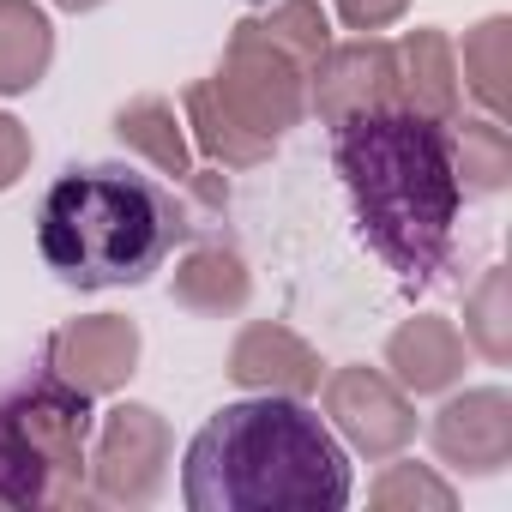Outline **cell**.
Returning a JSON list of instances; mask_svg holds the SVG:
<instances>
[{"label":"cell","mask_w":512,"mask_h":512,"mask_svg":"<svg viewBox=\"0 0 512 512\" xmlns=\"http://www.w3.org/2000/svg\"><path fill=\"white\" fill-rule=\"evenodd\" d=\"M181 127H187L193 145H199L211 163H223V169H260V163L278 151V139L253 133V127L217 97L211 79H193V85L181 91Z\"/></svg>","instance_id":"obj_14"},{"label":"cell","mask_w":512,"mask_h":512,"mask_svg":"<svg viewBox=\"0 0 512 512\" xmlns=\"http://www.w3.org/2000/svg\"><path fill=\"white\" fill-rule=\"evenodd\" d=\"M338 175L356 205V229L404 284H428L446 266L452 223H458V175L452 139L440 121L410 109H380L332 127Z\"/></svg>","instance_id":"obj_2"},{"label":"cell","mask_w":512,"mask_h":512,"mask_svg":"<svg viewBox=\"0 0 512 512\" xmlns=\"http://www.w3.org/2000/svg\"><path fill=\"white\" fill-rule=\"evenodd\" d=\"M332 7H338V19H344L350 31L374 37V31H386V25H398V19L410 13V0H332Z\"/></svg>","instance_id":"obj_24"},{"label":"cell","mask_w":512,"mask_h":512,"mask_svg":"<svg viewBox=\"0 0 512 512\" xmlns=\"http://www.w3.org/2000/svg\"><path fill=\"white\" fill-rule=\"evenodd\" d=\"M446 139H452V175H458L464 199H494L512 181V139H506V127L494 115H482V121L458 115L446 127Z\"/></svg>","instance_id":"obj_18"},{"label":"cell","mask_w":512,"mask_h":512,"mask_svg":"<svg viewBox=\"0 0 512 512\" xmlns=\"http://www.w3.org/2000/svg\"><path fill=\"white\" fill-rule=\"evenodd\" d=\"M392 61H398V109L410 115H428L440 127H452L464 115V79H458V49L446 31L422 25L410 31L404 43H392Z\"/></svg>","instance_id":"obj_12"},{"label":"cell","mask_w":512,"mask_h":512,"mask_svg":"<svg viewBox=\"0 0 512 512\" xmlns=\"http://www.w3.org/2000/svg\"><path fill=\"white\" fill-rule=\"evenodd\" d=\"M464 350H476L494 368L512 362V278H506V266H488L476 278V290L464 296Z\"/></svg>","instance_id":"obj_19"},{"label":"cell","mask_w":512,"mask_h":512,"mask_svg":"<svg viewBox=\"0 0 512 512\" xmlns=\"http://www.w3.org/2000/svg\"><path fill=\"white\" fill-rule=\"evenodd\" d=\"M308 109L326 127H344L356 115L398 109V61H392V43H380V37L326 43V55L308 67Z\"/></svg>","instance_id":"obj_8"},{"label":"cell","mask_w":512,"mask_h":512,"mask_svg":"<svg viewBox=\"0 0 512 512\" xmlns=\"http://www.w3.org/2000/svg\"><path fill=\"white\" fill-rule=\"evenodd\" d=\"M368 500L380 512H452L458 506V488L446 476H434L428 464H386L368 488Z\"/></svg>","instance_id":"obj_22"},{"label":"cell","mask_w":512,"mask_h":512,"mask_svg":"<svg viewBox=\"0 0 512 512\" xmlns=\"http://www.w3.org/2000/svg\"><path fill=\"white\" fill-rule=\"evenodd\" d=\"M55 25L37 0H0V97H31L49 79Z\"/></svg>","instance_id":"obj_16"},{"label":"cell","mask_w":512,"mask_h":512,"mask_svg":"<svg viewBox=\"0 0 512 512\" xmlns=\"http://www.w3.org/2000/svg\"><path fill=\"white\" fill-rule=\"evenodd\" d=\"M139 350H145V338L127 314H85L49 338V380L73 386L85 398H109L139 374Z\"/></svg>","instance_id":"obj_9"},{"label":"cell","mask_w":512,"mask_h":512,"mask_svg":"<svg viewBox=\"0 0 512 512\" xmlns=\"http://www.w3.org/2000/svg\"><path fill=\"white\" fill-rule=\"evenodd\" d=\"M91 500L103 506H151L169 482L175 434L151 404H115L91 428Z\"/></svg>","instance_id":"obj_5"},{"label":"cell","mask_w":512,"mask_h":512,"mask_svg":"<svg viewBox=\"0 0 512 512\" xmlns=\"http://www.w3.org/2000/svg\"><path fill=\"white\" fill-rule=\"evenodd\" d=\"M169 296H175V308H187L199 320H223V314H241L253 302V272L229 247H187L175 260Z\"/></svg>","instance_id":"obj_15"},{"label":"cell","mask_w":512,"mask_h":512,"mask_svg":"<svg viewBox=\"0 0 512 512\" xmlns=\"http://www.w3.org/2000/svg\"><path fill=\"white\" fill-rule=\"evenodd\" d=\"M91 428V398L61 380H43L0 404V434L37 476L43 506H91Z\"/></svg>","instance_id":"obj_4"},{"label":"cell","mask_w":512,"mask_h":512,"mask_svg":"<svg viewBox=\"0 0 512 512\" xmlns=\"http://www.w3.org/2000/svg\"><path fill=\"white\" fill-rule=\"evenodd\" d=\"M115 139L127 151H139L157 175L169 181H193V145H187V127L175 115L169 97H133L115 109Z\"/></svg>","instance_id":"obj_17"},{"label":"cell","mask_w":512,"mask_h":512,"mask_svg":"<svg viewBox=\"0 0 512 512\" xmlns=\"http://www.w3.org/2000/svg\"><path fill=\"white\" fill-rule=\"evenodd\" d=\"M253 37H266L272 49H284L296 67H314L320 55H326V43H332V25H326V13H320V0H278L272 13H260V19H241Z\"/></svg>","instance_id":"obj_21"},{"label":"cell","mask_w":512,"mask_h":512,"mask_svg":"<svg viewBox=\"0 0 512 512\" xmlns=\"http://www.w3.org/2000/svg\"><path fill=\"white\" fill-rule=\"evenodd\" d=\"M211 85L253 133H266V139H284L308 115V67H296L284 49H272L266 37H253L247 25H235Z\"/></svg>","instance_id":"obj_6"},{"label":"cell","mask_w":512,"mask_h":512,"mask_svg":"<svg viewBox=\"0 0 512 512\" xmlns=\"http://www.w3.org/2000/svg\"><path fill=\"white\" fill-rule=\"evenodd\" d=\"M386 374L410 392V398H434L452 392L464 380V332L446 314H416L386 338Z\"/></svg>","instance_id":"obj_13"},{"label":"cell","mask_w":512,"mask_h":512,"mask_svg":"<svg viewBox=\"0 0 512 512\" xmlns=\"http://www.w3.org/2000/svg\"><path fill=\"white\" fill-rule=\"evenodd\" d=\"M31 169V127L0 109V193H13Z\"/></svg>","instance_id":"obj_23"},{"label":"cell","mask_w":512,"mask_h":512,"mask_svg":"<svg viewBox=\"0 0 512 512\" xmlns=\"http://www.w3.org/2000/svg\"><path fill=\"white\" fill-rule=\"evenodd\" d=\"M181 500L187 512H338L350 506V452L302 398L253 392L187 440Z\"/></svg>","instance_id":"obj_1"},{"label":"cell","mask_w":512,"mask_h":512,"mask_svg":"<svg viewBox=\"0 0 512 512\" xmlns=\"http://www.w3.org/2000/svg\"><path fill=\"white\" fill-rule=\"evenodd\" d=\"M181 211L163 187L127 169H67L37 211V247L61 284L121 290L145 284L181 241Z\"/></svg>","instance_id":"obj_3"},{"label":"cell","mask_w":512,"mask_h":512,"mask_svg":"<svg viewBox=\"0 0 512 512\" xmlns=\"http://www.w3.org/2000/svg\"><path fill=\"white\" fill-rule=\"evenodd\" d=\"M55 7H61V13H97L103 0H55Z\"/></svg>","instance_id":"obj_25"},{"label":"cell","mask_w":512,"mask_h":512,"mask_svg":"<svg viewBox=\"0 0 512 512\" xmlns=\"http://www.w3.org/2000/svg\"><path fill=\"white\" fill-rule=\"evenodd\" d=\"M458 79L470 85V97L500 121L506 109V79H512V19H482L476 31H464V61H458Z\"/></svg>","instance_id":"obj_20"},{"label":"cell","mask_w":512,"mask_h":512,"mask_svg":"<svg viewBox=\"0 0 512 512\" xmlns=\"http://www.w3.org/2000/svg\"><path fill=\"white\" fill-rule=\"evenodd\" d=\"M320 374H326L320 350L302 332H290L284 320H253L229 344V380L247 386V392L308 398V392H320Z\"/></svg>","instance_id":"obj_11"},{"label":"cell","mask_w":512,"mask_h":512,"mask_svg":"<svg viewBox=\"0 0 512 512\" xmlns=\"http://www.w3.org/2000/svg\"><path fill=\"white\" fill-rule=\"evenodd\" d=\"M332 434L362 458H398L416 440V404L386 368H338L320 386Z\"/></svg>","instance_id":"obj_7"},{"label":"cell","mask_w":512,"mask_h":512,"mask_svg":"<svg viewBox=\"0 0 512 512\" xmlns=\"http://www.w3.org/2000/svg\"><path fill=\"white\" fill-rule=\"evenodd\" d=\"M434 458L458 476H500L512 464V392L506 386H470L446 398L428 422Z\"/></svg>","instance_id":"obj_10"}]
</instances>
